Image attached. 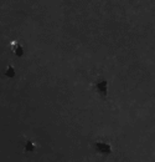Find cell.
I'll list each match as a JSON object with an SVG mask.
<instances>
[{
	"instance_id": "1",
	"label": "cell",
	"mask_w": 155,
	"mask_h": 162,
	"mask_svg": "<svg viewBox=\"0 0 155 162\" xmlns=\"http://www.w3.org/2000/svg\"><path fill=\"white\" fill-rule=\"evenodd\" d=\"M94 147H96V150L98 151V152L102 153V155H108V153L112 152L111 143L103 142V141H97V142L94 143Z\"/></svg>"
},
{
	"instance_id": "5",
	"label": "cell",
	"mask_w": 155,
	"mask_h": 162,
	"mask_svg": "<svg viewBox=\"0 0 155 162\" xmlns=\"http://www.w3.org/2000/svg\"><path fill=\"white\" fill-rule=\"evenodd\" d=\"M14 74H15V71H14V69H13V66L9 65V66H8V75H9V76H13Z\"/></svg>"
},
{
	"instance_id": "3",
	"label": "cell",
	"mask_w": 155,
	"mask_h": 162,
	"mask_svg": "<svg viewBox=\"0 0 155 162\" xmlns=\"http://www.w3.org/2000/svg\"><path fill=\"white\" fill-rule=\"evenodd\" d=\"M36 148V143L32 142V141H26L25 142V151L26 152H32V151H35Z\"/></svg>"
},
{
	"instance_id": "2",
	"label": "cell",
	"mask_w": 155,
	"mask_h": 162,
	"mask_svg": "<svg viewBox=\"0 0 155 162\" xmlns=\"http://www.w3.org/2000/svg\"><path fill=\"white\" fill-rule=\"evenodd\" d=\"M97 90L99 91L102 95H104V93L107 92V81L102 80L101 82H98V83H97Z\"/></svg>"
},
{
	"instance_id": "4",
	"label": "cell",
	"mask_w": 155,
	"mask_h": 162,
	"mask_svg": "<svg viewBox=\"0 0 155 162\" xmlns=\"http://www.w3.org/2000/svg\"><path fill=\"white\" fill-rule=\"evenodd\" d=\"M11 46H13V51H14V53H16L19 56L23 55V49H21V46H20L18 43H11Z\"/></svg>"
}]
</instances>
